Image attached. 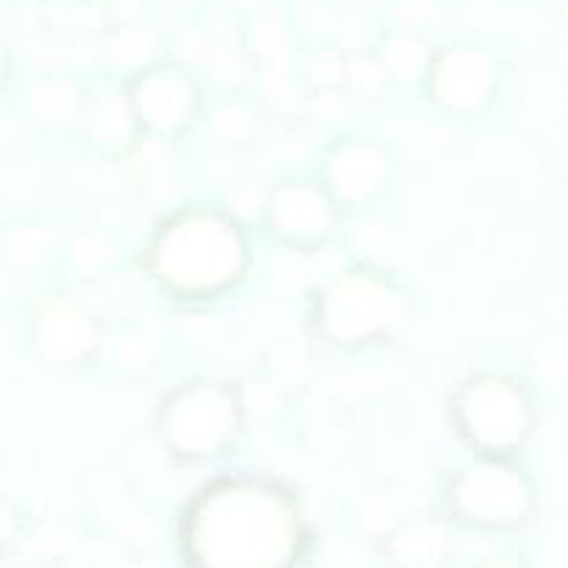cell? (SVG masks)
I'll use <instances>...</instances> for the list:
<instances>
[{
    "mask_svg": "<svg viewBox=\"0 0 568 568\" xmlns=\"http://www.w3.org/2000/svg\"><path fill=\"white\" fill-rule=\"evenodd\" d=\"M250 242L233 216L214 209H189L155 231L148 270L175 297L203 300L227 292L244 277Z\"/></svg>",
    "mask_w": 568,
    "mask_h": 568,
    "instance_id": "obj_2",
    "label": "cell"
},
{
    "mask_svg": "<svg viewBox=\"0 0 568 568\" xmlns=\"http://www.w3.org/2000/svg\"><path fill=\"white\" fill-rule=\"evenodd\" d=\"M433 100L455 116L486 111L497 92V70L488 53L477 48H455L438 55L430 67Z\"/></svg>",
    "mask_w": 568,
    "mask_h": 568,
    "instance_id": "obj_11",
    "label": "cell"
},
{
    "mask_svg": "<svg viewBox=\"0 0 568 568\" xmlns=\"http://www.w3.org/2000/svg\"><path fill=\"white\" fill-rule=\"evenodd\" d=\"M155 425L170 455L205 464L236 444L244 427V405L231 383L200 377L166 394Z\"/></svg>",
    "mask_w": 568,
    "mask_h": 568,
    "instance_id": "obj_4",
    "label": "cell"
},
{
    "mask_svg": "<svg viewBox=\"0 0 568 568\" xmlns=\"http://www.w3.org/2000/svg\"><path fill=\"white\" fill-rule=\"evenodd\" d=\"M449 508L455 519L475 530L510 532L536 514V486L510 458H475L455 471L449 483Z\"/></svg>",
    "mask_w": 568,
    "mask_h": 568,
    "instance_id": "obj_6",
    "label": "cell"
},
{
    "mask_svg": "<svg viewBox=\"0 0 568 568\" xmlns=\"http://www.w3.org/2000/svg\"><path fill=\"white\" fill-rule=\"evenodd\" d=\"M0 75H3V61H0Z\"/></svg>",
    "mask_w": 568,
    "mask_h": 568,
    "instance_id": "obj_21",
    "label": "cell"
},
{
    "mask_svg": "<svg viewBox=\"0 0 568 568\" xmlns=\"http://www.w3.org/2000/svg\"><path fill=\"white\" fill-rule=\"evenodd\" d=\"M255 122L258 120H255L253 109L247 103H242V100H225V103H220L211 111V128H214V133L233 144L247 142L255 133Z\"/></svg>",
    "mask_w": 568,
    "mask_h": 568,
    "instance_id": "obj_16",
    "label": "cell"
},
{
    "mask_svg": "<svg viewBox=\"0 0 568 568\" xmlns=\"http://www.w3.org/2000/svg\"><path fill=\"white\" fill-rule=\"evenodd\" d=\"M311 75L322 92H336L338 87H344V61L333 53H320L311 61Z\"/></svg>",
    "mask_w": 568,
    "mask_h": 568,
    "instance_id": "obj_18",
    "label": "cell"
},
{
    "mask_svg": "<svg viewBox=\"0 0 568 568\" xmlns=\"http://www.w3.org/2000/svg\"><path fill=\"white\" fill-rule=\"evenodd\" d=\"M394 161L386 144L349 136L333 144L322 161L320 183L338 209H364L392 186Z\"/></svg>",
    "mask_w": 568,
    "mask_h": 568,
    "instance_id": "obj_9",
    "label": "cell"
},
{
    "mask_svg": "<svg viewBox=\"0 0 568 568\" xmlns=\"http://www.w3.org/2000/svg\"><path fill=\"white\" fill-rule=\"evenodd\" d=\"M133 116L142 133L161 139H175L197 122L200 92L189 75L178 70L144 72L128 89Z\"/></svg>",
    "mask_w": 568,
    "mask_h": 568,
    "instance_id": "obj_10",
    "label": "cell"
},
{
    "mask_svg": "<svg viewBox=\"0 0 568 568\" xmlns=\"http://www.w3.org/2000/svg\"><path fill=\"white\" fill-rule=\"evenodd\" d=\"M410 316V297L392 275L353 266L333 277L314 303V322L327 344L364 349L397 336Z\"/></svg>",
    "mask_w": 568,
    "mask_h": 568,
    "instance_id": "obj_3",
    "label": "cell"
},
{
    "mask_svg": "<svg viewBox=\"0 0 568 568\" xmlns=\"http://www.w3.org/2000/svg\"><path fill=\"white\" fill-rule=\"evenodd\" d=\"M381 67L386 72V78H394V81H416L430 67L425 42L419 37H414V33H403V37H397L388 44Z\"/></svg>",
    "mask_w": 568,
    "mask_h": 568,
    "instance_id": "obj_15",
    "label": "cell"
},
{
    "mask_svg": "<svg viewBox=\"0 0 568 568\" xmlns=\"http://www.w3.org/2000/svg\"><path fill=\"white\" fill-rule=\"evenodd\" d=\"M455 425L477 458L514 460L536 430V405L519 377L480 372L455 394Z\"/></svg>",
    "mask_w": 568,
    "mask_h": 568,
    "instance_id": "obj_5",
    "label": "cell"
},
{
    "mask_svg": "<svg viewBox=\"0 0 568 568\" xmlns=\"http://www.w3.org/2000/svg\"><path fill=\"white\" fill-rule=\"evenodd\" d=\"M87 94L67 78H48L31 89V120L42 131H78Z\"/></svg>",
    "mask_w": 568,
    "mask_h": 568,
    "instance_id": "obj_14",
    "label": "cell"
},
{
    "mask_svg": "<svg viewBox=\"0 0 568 568\" xmlns=\"http://www.w3.org/2000/svg\"><path fill=\"white\" fill-rule=\"evenodd\" d=\"M78 131L105 155L128 153L142 136L128 92H116V89H105L87 98Z\"/></svg>",
    "mask_w": 568,
    "mask_h": 568,
    "instance_id": "obj_13",
    "label": "cell"
},
{
    "mask_svg": "<svg viewBox=\"0 0 568 568\" xmlns=\"http://www.w3.org/2000/svg\"><path fill=\"white\" fill-rule=\"evenodd\" d=\"M386 72H383L381 61L375 59H349L344 61V87L355 89V92H381L383 83H386Z\"/></svg>",
    "mask_w": 568,
    "mask_h": 568,
    "instance_id": "obj_17",
    "label": "cell"
},
{
    "mask_svg": "<svg viewBox=\"0 0 568 568\" xmlns=\"http://www.w3.org/2000/svg\"><path fill=\"white\" fill-rule=\"evenodd\" d=\"M453 549V532L438 516L410 514L388 530L383 541L392 568H444Z\"/></svg>",
    "mask_w": 568,
    "mask_h": 568,
    "instance_id": "obj_12",
    "label": "cell"
},
{
    "mask_svg": "<svg viewBox=\"0 0 568 568\" xmlns=\"http://www.w3.org/2000/svg\"><path fill=\"white\" fill-rule=\"evenodd\" d=\"M116 53L125 61H142L150 53V39L142 31H125L116 42Z\"/></svg>",
    "mask_w": 568,
    "mask_h": 568,
    "instance_id": "obj_19",
    "label": "cell"
},
{
    "mask_svg": "<svg viewBox=\"0 0 568 568\" xmlns=\"http://www.w3.org/2000/svg\"><path fill=\"white\" fill-rule=\"evenodd\" d=\"M264 225L275 239L297 250H316L331 242L342 209L320 181L292 178L281 181L264 197Z\"/></svg>",
    "mask_w": 568,
    "mask_h": 568,
    "instance_id": "obj_8",
    "label": "cell"
},
{
    "mask_svg": "<svg viewBox=\"0 0 568 568\" xmlns=\"http://www.w3.org/2000/svg\"><path fill=\"white\" fill-rule=\"evenodd\" d=\"M103 322L70 294H44L31 308V349L48 369H78L98 355Z\"/></svg>",
    "mask_w": 568,
    "mask_h": 568,
    "instance_id": "obj_7",
    "label": "cell"
},
{
    "mask_svg": "<svg viewBox=\"0 0 568 568\" xmlns=\"http://www.w3.org/2000/svg\"><path fill=\"white\" fill-rule=\"evenodd\" d=\"M183 544L194 568H292L303 516L277 483L222 477L189 505Z\"/></svg>",
    "mask_w": 568,
    "mask_h": 568,
    "instance_id": "obj_1",
    "label": "cell"
},
{
    "mask_svg": "<svg viewBox=\"0 0 568 568\" xmlns=\"http://www.w3.org/2000/svg\"><path fill=\"white\" fill-rule=\"evenodd\" d=\"M477 568H530V566H527L521 558H516V555H494V558L483 560Z\"/></svg>",
    "mask_w": 568,
    "mask_h": 568,
    "instance_id": "obj_20",
    "label": "cell"
}]
</instances>
